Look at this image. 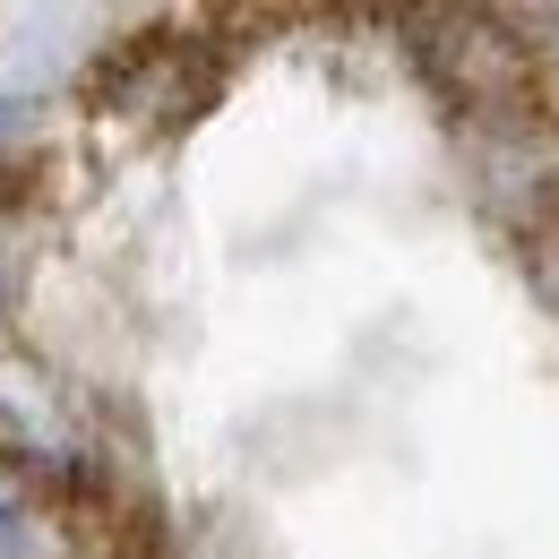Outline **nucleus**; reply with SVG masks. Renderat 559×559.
Returning a JSON list of instances; mask_svg holds the SVG:
<instances>
[{"label":"nucleus","instance_id":"nucleus-1","mask_svg":"<svg viewBox=\"0 0 559 559\" xmlns=\"http://www.w3.org/2000/svg\"><path fill=\"white\" fill-rule=\"evenodd\" d=\"M525 267H534V293L559 310V215H551V224H534V241H525Z\"/></svg>","mask_w":559,"mask_h":559}]
</instances>
